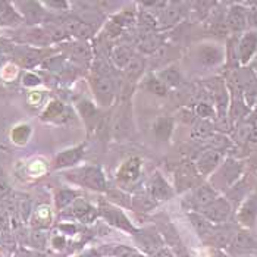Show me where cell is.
Returning a JSON list of instances; mask_svg holds the SVG:
<instances>
[{
	"label": "cell",
	"instance_id": "obj_27",
	"mask_svg": "<svg viewBox=\"0 0 257 257\" xmlns=\"http://www.w3.org/2000/svg\"><path fill=\"white\" fill-rule=\"evenodd\" d=\"M12 197V188H11V184L6 178V174L5 171L0 168V203H5L8 198Z\"/></svg>",
	"mask_w": 257,
	"mask_h": 257
},
{
	"label": "cell",
	"instance_id": "obj_43",
	"mask_svg": "<svg viewBox=\"0 0 257 257\" xmlns=\"http://www.w3.org/2000/svg\"><path fill=\"white\" fill-rule=\"evenodd\" d=\"M22 81H24V84H25L27 87H36V85H39L40 84V78L37 75H34V74H27Z\"/></svg>",
	"mask_w": 257,
	"mask_h": 257
},
{
	"label": "cell",
	"instance_id": "obj_7",
	"mask_svg": "<svg viewBox=\"0 0 257 257\" xmlns=\"http://www.w3.org/2000/svg\"><path fill=\"white\" fill-rule=\"evenodd\" d=\"M136 238L140 247L146 251L153 254L155 251H158L162 245V239L158 234L152 232V231H141V232H136Z\"/></svg>",
	"mask_w": 257,
	"mask_h": 257
},
{
	"label": "cell",
	"instance_id": "obj_19",
	"mask_svg": "<svg viewBox=\"0 0 257 257\" xmlns=\"http://www.w3.org/2000/svg\"><path fill=\"white\" fill-rule=\"evenodd\" d=\"M25 41L36 44V46H46L49 44L52 40L49 37V34L46 33V30H40V28H33L28 33H25Z\"/></svg>",
	"mask_w": 257,
	"mask_h": 257
},
{
	"label": "cell",
	"instance_id": "obj_23",
	"mask_svg": "<svg viewBox=\"0 0 257 257\" xmlns=\"http://www.w3.org/2000/svg\"><path fill=\"white\" fill-rule=\"evenodd\" d=\"M159 81L166 87V85H177L179 82V72L174 68H169V69H165V71H160L158 74Z\"/></svg>",
	"mask_w": 257,
	"mask_h": 257
},
{
	"label": "cell",
	"instance_id": "obj_25",
	"mask_svg": "<svg viewBox=\"0 0 257 257\" xmlns=\"http://www.w3.org/2000/svg\"><path fill=\"white\" fill-rule=\"evenodd\" d=\"M71 55L72 58L81 62H85L91 58V50L87 44L79 43V44H71Z\"/></svg>",
	"mask_w": 257,
	"mask_h": 257
},
{
	"label": "cell",
	"instance_id": "obj_24",
	"mask_svg": "<svg viewBox=\"0 0 257 257\" xmlns=\"http://www.w3.org/2000/svg\"><path fill=\"white\" fill-rule=\"evenodd\" d=\"M63 112H65V106H63L60 101L55 100V101H52V103L47 106V109L44 110L41 119H44V120H55V119L58 118V116H60Z\"/></svg>",
	"mask_w": 257,
	"mask_h": 257
},
{
	"label": "cell",
	"instance_id": "obj_4",
	"mask_svg": "<svg viewBox=\"0 0 257 257\" xmlns=\"http://www.w3.org/2000/svg\"><path fill=\"white\" fill-rule=\"evenodd\" d=\"M93 85H94V91H96V96H97L100 103L104 104V106L110 104V101L113 99V90H115L113 81L109 78L107 75L101 74L94 79Z\"/></svg>",
	"mask_w": 257,
	"mask_h": 257
},
{
	"label": "cell",
	"instance_id": "obj_33",
	"mask_svg": "<svg viewBox=\"0 0 257 257\" xmlns=\"http://www.w3.org/2000/svg\"><path fill=\"white\" fill-rule=\"evenodd\" d=\"M229 25L232 28H241L244 25V15L241 12V9H234L229 15Z\"/></svg>",
	"mask_w": 257,
	"mask_h": 257
},
{
	"label": "cell",
	"instance_id": "obj_2",
	"mask_svg": "<svg viewBox=\"0 0 257 257\" xmlns=\"http://www.w3.org/2000/svg\"><path fill=\"white\" fill-rule=\"evenodd\" d=\"M100 213H101L103 218L106 219L107 222H110L112 225L118 226V228L123 229V231H128V232H136L134 226L131 225V222L128 220V218L120 210H118L116 207L110 206L109 203H106V201L100 203Z\"/></svg>",
	"mask_w": 257,
	"mask_h": 257
},
{
	"label": "cell",
	"instance_id": "obj_47",
	"mask_svg": "<svg viewBox=\"0 0 257 257\" xmlns=\"http://www.w3.org/2000/svg\"><path fill=\"white\" fill-rule=\"evenodd\" d=\"M198 113H200V116H204L206 113H210V109L209 107H206L204 104H201V106H198Z\"/></svg>",
	"mask_w": 257,
	"mask_h": 257
},
{
	"label": "cell",
	"instance_id": "obj_44",
	"mask_svg": "<svg viewBox=\"0 0 257 257\" xmlns=\"http://www.w3.org/2000/svg\"><path fill=\"white\" fill-rule=\"evenodd\" d=\"M210 133V126L207 123H200L197 128H194V136L197 137H204Z\"/></svg>",
	"mask_w": 257,
	"mask_h": 257
},
{
	"label": "cell",
	"instance_id": "obj_8",
	"mask_svg": "<svg viewBox=\"0 0 257 257\" xmlns=\"http://www.w3.org/2000/svg\"><path fill=\"white\" fill-rule=\"evenodd\" d=\"M22 22V17L17 9L8 3V2H0V25L2 27H14Z\"/></svg>",
	"mask_w": 257,
	"mask_h": 257
},
{
	"label": "cell",
	"instance_id": "obj_41",
	"mask_svg": "<svg viewBox=\"0 0 257 257\" xmlns=\"http://www.w3.org/2000/svg\"><path fill=\"white\" fill-rule=\"evenodd\" d=\"M9 226V212L5 206L0 204V231H6Z\"/></svg>",
	"mask_w": 257,
	"mask_h": 257
},
{
	"label": "cell",
	"instance_id": "obj_20",
	"mask_svg": "<svg viewBox=\"0 0 257 257\" xmlns=\"http://www.w3.org/2000/svg\"><path fill=\"white\" fill-rule=\"evenodd\" d=\"M30 136H31V126H30V125H25V123L15 126V128L12 130V134H11L12 141L17 143V144H21V146L25 144V143L28 141Z\"/></svg>",
	"mask_w": 257,
	"mask_h": 257
},
{
	"label": "cell",
	"instance_id": "obj_18",
	"mask_svg": "<svg viewBox=\"0 0 257 257\" xmlns=\"http://www.w3.org/2000/svg\"><path fill=\"white\" fill-rule=\"evenodd\" d=\"M160 47V39L152 31H147L141 39H140V49L146 53H153Z\"/></svg>",
	"mask_w": 257,
	"mask_h": 257
},
{
	"label": "cell",
	"instance_id": "obj_1",
	"mask_svg": "<svg viewBox=\"0 0 257 257\" xmlns=\"http://www.w3.org/2000/svg\"><path fill=\"white\" fill-rule=\"evenodd\" d=\"M68 178L78 182L81 185L96 190V191H104L106 190V179L103 177V172L96 166H88V168H82L78 171L69 172Z\"/></svg>",
	"mask_w": 257,
	"mask_h": 257
},
{
	"label": "cell",
	"instance_id": "obj_10",
	"mask_svg": "<svg viewBox=\"0 0 257 257\" xmlns=\"http://www.w3.org/2000/svg\"><path fill=\"white\" fill-rule=\"evenodd\" d=\"M84 153V146H79L75 149H69V150H65L58 155L56 162H55V168H68V166H72L78 162L81 156Z\"/></svg>",
	"mask_w": 257,
	"mask_h": 257
},
{
	"label": "cell",
	"instance_id": "obj_31",
	"mask_svg": "<svg viewBox=\"0 0 257 257\" xmlns=\"http://www.w3.org/2000/svg\"><path fill=\"white\" fill-rule=\"evenodd\" d=\"M144 88L149 90L150 93L159 94V96H165L166 94V87L159 79H150L147 84H144Z\"/></svg>",
	"mask_w": 257,
	"mask_h": 257
},
{
	"label": "cell",
	"instance_id": "obj_30",
	"mask_svg": "<svg viewBox=\"0 0 257 257\" xmlns=\"http://www.w3.org/2000/svg\"><path fill=\"white\" fill-rule=\"evenodd\" d=\"M77 197V194L71 190H62L56 194V204L58 207H65L66 204H69L74 198Z\"/></svg>",
	"mask_w": 257,
	"mask_h": 257
},
{
	"label": "cell",
	"instance_id": "obj_13",
	"mask_svg": "<svg viewBox=\"0 0 257 257\" xmlns=\"http://www.w3.org/2000/svg\"><path fill=\"white\" fill-rule=\"evenodd\" d=\"M228 212H229V207H228V204L223 200L213 201L212 204H209L206 207V216L210 220H215V222L223 220L228 216Z\"/></svg>",
	"mask_w": 257,
	"mask_h": 257
},
{
	"label": "cell",
	"instance_id": "obj_3",
	"mask_svg": "<svg viewBox=\"0 0 257 257\" xmlns=\"http://www.w3.org/2000/svg\"><path fill=\"white\" fill-rule=\"evenodd\" d=\"M59 21L60 22H58V24L68 34H72V36H75L78 39H88L94 33V28L91 25L82 22L75 17H68V18H62Z\"/></svg>",
	"mask_w": 257,
	"mask_h": 257
},
{
	"label": "cell",
	"instance_id": "obj_38",
	"mask_svg": "<svg viewBox=\"0 0 257 257\" xmlns=\"http://www.w3.org/2000/svg\"><path fill=\"white\" fill-rule=\"evenodd\" d=\"M30 241L34 247H39V248H43L46 245V234L41 232V231H36L31 234L30 237Z\"/></svg>",
	"mask_w": 257,
	"mask_h": 257
},
{
	"label": "cell",
	"instance_id": "obj_48",
	"mask_svg": "<svg viewBox=\"0 0 257 257\" xmlns=\"http://www.w3.org/2000/svg\"><path fill=\"white\" fill-rule=\"evenodd\" d=\"M63 244H65V239L60 237H56L55 239H53V245H56L58 248H60V247H63Z\"/></svg>",
	"mask_w": 257,
	"mask_h": 257
},
{
	"label": "cell",
	"instance_id": "obj_14",
	"mask_svg": "<svg viewBox=\"0 0 257 257\" xmlns=\"http://www.w3.org/2000/svg\"><path fill=\"white\" fill-rule=\"evenodd\" d=\"M131 130V115L130 112L125 113V110L119 112L115 118V122H113V133L115 136L120 139V137H125L128 134V131Z\"/></svg>",
	"mask_w": 257,
	"mask_h": 257
},
{
	"label": "cell",
	"instance_id": "obj_32",
	"mask_svg": "<svg viewBox=\"0 0 257 257\" xmlns=\"http://www.w3.org/2000/svg\"><path fill=\"white\" fill-rule=\"evenodd\" d=\"M140 22L141 25L147 30V31H153L156 28V22L153 20V17L147 12V11H143L140 14Z\"/></svg>",
	"mask_w": 257,
	"mask_h": 257
},
{
	"label": "cell",
	"instance_id": "obj_15",
	"mask_svg": "<svg viewBox=\"0 0 257 257\" xmlns=\"http://www.w3.org/2000/svg\"><path fill=\"white\" fill-rule=\"evenodd\" d=\"M112 59L115 62V65L120 68V69H125L126 65L131 62L133 59V52L130 47L126 46H116L112 52Z\"/></svg>",
	"mask_w": 257,
	"mask_h": 257
},
{
	"label": "cell",
	"instance_id": "obj_26",
	"mask_svg": "<svg viewBox=\"0 0 257 257\" xmlns=\"http://www.w3.org/2000/svg\"><path fill=\"white\" fill-rule=\"evenodd\" d=\"M256 41L257 37L253 33L248 34L245 39L242 40V43H241V56H242V59L247 60L250 58V55L253 53V50L256 47Z\"/></svg>",
	"mask_w": 257,
	"mask_h": 257
},
{
	"label": "cell",
	"instance_id": "obj_11",
	"mask_svg": "<svg viewBox=\"0 0 257 257\" xmlns=\"http://www.w3.org/2000/svg\"><path fill=\"white\" fill-rule=\"evenodd\" d=\"M41 59H43V52L39 50V49H31V47L20 49L18 56H17L18 63L24 68H33Z\"/></svg>",
	"mask_w": 257,
	"mask_h": 257
},
{
	"label": "cell",
	"instance_id": "obj_28",
	"mask_svg": "<svg viewBox=\"0 0 257 257\" xmlns=\"http://www.w3.org/2000/svg\"><path fill=\"white\" fill-rule=\"evenodd\" d=\"M234 244L237 245L238 248H253V247H256L254 239L250 237L248 234H245V232L237 234V237L234 239Z\"/></svg>",
	"mask_w": 257,
	"mask_h": 257
},
{
	"label": "cell",
	"instance_id": "obj_29",
	"mask_svg": "<svg viewBox=\"0 0 257 257\" xmlns=\"http://www.w3.org/2000/svg\"><path fill=\"white\" fill-rule=\"evenodd\" d=\"M219 156L216 153H207V155H204L203 158L200 159L198 165H200V168H201L203 172H207V171H210L216 165Z\"/></svg>",
	"mask_w": 257,
	"mask_h": 257
},
{
	"label": "cell",
	"instance_id": "obj_34",
	"mask_svg": "<svg viewBox=\"0 0 257 257\" xmlns=\"http://www.w3.org/2000/svg\"><path fill=\"white\" fill-rule=\"evenodd\" d=\"M219 58H220V55L216 49H204L201 53V60L206 63H215V62H218Z\"/></svg>",
	"mask_w": 257,
	"mask_h": 257
},
{
	"label": "cell",
	"instance_id": "obj_39",
	"mask_svg": "<svg viewBox=\"0 0 257 257\" xmlns=\"http://www.w3.org/2000/svg\"><path fill=\"white\" fill-rule=\"evenodd\" d=\"M79 112H81V115L84 116V118H91L94 113H96V109H94V106L90 103V101H81V104H79Z\"/></svg>",
	"mask_w": 257,
	"mask_h": 257
},
{
	"label": "cell",
	"instance_id": "obj_35",
	"mask_svg": "<svg viewBox=\"0 0 257 257\" xmlns=\"http://www.w3.org/2000/svg\"><path fill=\"white\" fill-rule=\"evenodd\" d=\"M179 18V9L177 8H168L163 11V15H162V21L165 24H171V22H175Z\"/></svg>",
	"mask_w": 257,
	"mask_h": 257
},
{
	"label": "cell",
	"instance_id": "obj_22",
	"mask_svg": "<svg viewBox=\"0 0 257 257\" xmlns=\"http://www.w3.org/2000/svg\"><path fill=\"white\" fill-rule=\"evenodd\" d=\"M155 131H156V137L159 140H168L171 133H172V120L169 118H162L159 119L156 126H155Z\"/></svg>",
	"mask_w": 257,
	"mask_h": 257
},
{
	"label": "cell",
	"instance_id": "obj_12",
	"mask_svg": "<svg viewBox=\"0 0 257 257\" xmlns=\"http://www.w3.org/2000/svg\"><path fill=\"white\" fill-rule=\"evenodd\" d=\"M72 213H74L75 218L79 219L81 222H85V223L93 222L97 216V212L94 210V207H91L87 201H84L81 198H78L75 201V204L72 207Z\"/></svg>",
	"mask_w": 257,
	"mask_h": 257
},
{
	"label": "cell",
	"instance_id": "obj_51",
	"mask_svg": "<svg viewBox=\"0 0 257 257\" xmlns=\"http://www.w3.org/2000/svg\"><path fill=\"white\" fill-rule=\"evenodd\" d=\"M159 257H160V256H159Z\"/></svg>",
	"mask_w": 257,
	"mask_h": 257
},
{
	"label": "cell",
	"instance_id": "obj_49",
	"mask_svg": "<svg viewBox=\"0 0 257 257\" xmlns=\"http://www.w3.org/2000/svg\"><path fill=\"white\" fill-rule=\"evenodd\" d=\"M177 256L178 257H191L188 253H187V250L185 248H179L177 247Z\"/></svg>",
	"mask_w": 257,
	"mask_h": 257
},
{
	"label": "cell",
	"instance_id": "obj_21",
	"mask_svg": "<svg viewBox=\"0 0 257 257\" xmlns=\"http://www.w3.org/2000/svg\"><path fill=\"white\" fill-rule=\"evenodd\" d=\"M143 69H144V62L143 59H140V58H133L131 62L126 65V68H125V75H126V78L131 79V81H134V79H137L140 77V74L143 72Z\"/></svg>",
	"mask_w": 257,
	"mask_h": 257
},
{
	"label": "cell",
	"instance_id": "obj_9",
	"mask_svg": "<svg viewBox=\"0 0 257 257\" xmlns=\"http://www.w3.org/2000/svg\"><path fill=\"white\" fill-rule=\"evenodd\" d=\"M150 196L156 200H166L172 196L171 187L159 174H155L153 178L150 179Z\"/></svg>",
	"mask_w": 257,
	"mask_h": 257
},
{
	"label": "cell",
	"instance_id": "obj_45",
	"mask_svg": "<svg viewBox=\"0 0 257 257\" xmlns=\"http://www.w3.org/2000/svg\"><path fill=\"white\" fill-rule=\"evenodd\" d=\"M44 5L52 6V8H62V9L68 6V3H65V2H46Z\"/></svg>",
	"mask_w": 257,
	"mask_h": 257
},
{
	"label": "cell",
	"instance_id": "obj_40",
	"mask_svg": "<svg viewBox=\"0 0 257 257\" xmlns=\"http://www.w3.org/2000/svg\"><path fill=\"white\" fill-rule=\"evenodd\" d=\"M191 220H193V223H194V226L197 228V231L201 234V235H204L206 232H209V223L204 220V219L198 218V216H191Z\"/></svg>",
	"mask_w": 257,
	"mask_h": 257
},
{
	"label": "cell",
	"instance_id": "obj_17",
	"mask_svg": "<svg viewBox=\"0 0 257 257\" xmlns=\"http://www.w3.org/2000/svg\"><path fill=\"white\" fill-rule=\"evenodd\" d=\"M215 200V191L209 187H200L194 194V204L197 207H207Z\"/></svg>",
	"mask_w": 257,
	"mask_h": 257
},
{
	"label": "cell",
	"instance_id": "obj_42",
	"mask_svg": "<svg viewBox=\"0 0 257 257\" xmlns=\"http://www.w3.org/2000/svg\"><path fill=\"white\" fill-rule=\"evenodd\" d=\"M37 220H44V223L47 225L49 223V220H50V212H49V207H40L39 210H37Z\"/></svg>",
	"mask_w": 257,
	"mask_h": 257
},
{
	"label": "cell",
	"instance_id": "obj_37",
	"mask_svg": "<svg viewBox=\"0 0 257 257\" xmlns=\"http://www.w3.org/2000/svg\"><path fill=\"white\" fill-rule=\"evenodd\" d=\"M134 21V14L133 12H122L119 14L118 17H115V20L112 21L113 24H116L118 27H122V25H128Z\"/></svg>",
	"mask_w": 257,
	"mask_h": 257
},
{
	"label": "cell",
	"instance_id": "obj_36",
	"mask_svg": "<svg viewBox=\"0 0 257 257\" xmlns=\"http://www.w3.org/2000/svg\"><path fill=\"white\" fill-rule=\"evenodd\" d=\"M136 206L139 207L140 210H150L155 207V203L152 197H147V196H139L136 197Z\"/></svg>",
	"mask_w": 257,
	"mask_h": 257
},
{
	"label": "cell",
	"instance_id": "obj_50",
	"mask_svg": "<svg viewBox=\"0 0 257 257\" xmlns=\"http://www.w3.org/2000/svg\"><path fill=\"white\" fill-rule=\"evenodd\" d=\"M0 91H2V87H0Z\"/></svg>",
	"mask_w": 257,
	"mask_h": 257
},
{
	"label": "cell",
	"instance_id": "obj_46",
	"mask_svg": "<svg viewBox=\"0 0 257 257\" xmlns=\"http://www.w3.org/2000/svg\"><path fill=\"white\" fill-rule=\"evenodd\" d=\"M11 50V47H9V44H6V43H3V41H0V58L6 53V52H9Z\"/></svg>",
	"mask_w": 257,
	"mask_h": 257
},
{
	"label": "cell",
	"instance_id": "obj_5",
	"mask_svg": "<svg viewBox=\"0 0 257 257\" xmlns=\"http://www.w3.org/2000/svg\"><path fill=\"white\" fill-rule=\"evenodd\" d=\"M15 6L20 8L22 20H25L28 24H37L44 18V11L37 2H18L15 3Z\"/></svg>",
	"mask_w": 257,
	"mask_h": 257
},
{
	"label": "cell",
	"instance_id": "obj_6",
	"mask_svg": "<svg viewBox=\"0 0 257 257\" xmlns=\"http://www.w3.org/2000/svg\"><path fill=\"white\" fill-rule=\"evenodd\" d=\"M140 163L139 158H131L126 160L118 171V179L119 182H133L140 177Z\"/></svg>",
	"mask_w": 257,
	"mask_h": 257
},
{
	"label": "cell",
	"instance_id": "obj_16",
	"mask_svg": "<svg viewBox=\"0 0 257 257\" xmlns=\"http://www.w3.org/2000/svg\"><path fill=\"white\" fill-rule=\"evenodd\" d=\"M14 203H15V210L18 212L22 220H28L31 215V198L27 194H17L14 196Z\"/></svg>",
	"mask_w": 257,
	"mask_h": 257
}]
</instances>
